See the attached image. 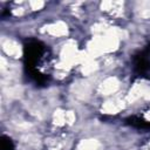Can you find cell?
Instances as JSON below:
<instances>
[{
	"label": "cell",
	"mask_w": 150,
	"mask_h": 150,
	"mask_svg": "<svg viewBox=\"0 0 150 150\" xmlns=\"http://www.w3.org/2000/svg\"><path fill=\"white\" fill-rule=\"evenodd\" d=\"M27 67L36 80L47 79L49 69L52 67V56L46 46L40 42H32L26 47Z\"/></svg>",
	"instance_id": "obj_1"
}]
</instances>
